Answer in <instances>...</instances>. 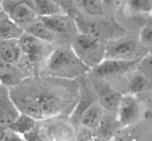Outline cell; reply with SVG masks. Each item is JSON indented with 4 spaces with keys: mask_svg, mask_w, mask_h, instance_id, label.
I'll list each match as a JSON object with an SVG mask.
<instances>
[{
    "mask_svg": "<svg viewBox=\"0 0 152 141\" xmlns=\"http://www.w3.org/2000/svg\"><path fill=\"white\" fill-rule=\"evenodd\" d=\"M90 70L72 48H57L49 56L46 64L48 75L57 78H74Z\"/></svg>",
    "mask_w": 152,
    "mask_h": 141,
    "instance_id": "1",
    "label": "cell"
},
{
    "mask_svg": "<svg viewBox=\"0 0 152 141\" xmlns=\"http://www.w3.org/2000/svg\"><path fill=\"white\" fill-rule=\"evenodd\" d=\"M106 47L104 41L82 33L73 40L71 48L90 69H94L105 59Z\"/></svg>",
    "mask_w": 152,
    "mask_h": 141,
    "instance_id": "2",
    "label": "cell"
},
{
    "mask_svg": "<svg viewBox=\"0 0 152 141\" xmlns=\"http://www.w3.org/2000/svg\"><path fill=\"white\" fill-rule=\"evenodd\" d=\"M1 10L19 25L32 23L39 17L31 0H1Z\"/></svg>",
    "mask_w": 152,
    "mask_h": 141,
    "instance_id": "3",
    "label": "cell"
},
{
    "mask_svg": "<svg viewBox=\"0 0 152 141\" xmlns=\"http://www.w3.org/2000/svg\"><path fill=\"white\" fill-rule=\"evenodd\" d=\"M75 23L83 33L102 41L112 38L121 31L117 25L105 21H90L77 17L75 19Z\"/></svg>",
    "mask_w": 152,
    "mask_h": 141,
    "instance_id": "4",
    "label": "cell"
},
{
    "mask_svg": "<svg viewBox=\"0 0 152 141\" xmlns=\"http://www.w3.org/2000/svg\"><path fill=\"white\" fill-rule=\"evenodd\" d=\"M140 61V58L132 60L105 59L94 69V71L100 78H114L130 70L136 65H139Z\"/></svg>",
    "mask_w": 152,
    "mask_h": 141,
    "instance_id": "5",
    "label": "cell"
},
{
    "mask_svg": "<svg viewBox=\"0 0 152 141\" xmlns=\"http://www.w3.org/2000/svg\"><path fill=\"white\" fill-rule=\"evenodd\" d=\"M21 111L10 96L8 88L1 84L0 88V127L9 128L20 115Z\"/></svg>",
    "mask_w": 152,
    "mask_h": 141,
    "instance_id": "6",
    "label": "cell"
},
{
    "mask_svg": "<svg viewBox=\"0 0 152 141\" xmlns=\"http://www.w3.org/2000/svg\"><path fill=\"white\" fill-rule=\"evenodd\" d=\"M137 50L138 44L134 40H120L106 47L105 59H126V60L138 59L136 57Z\"/></svg>",
    "mask_w": 152,
    "mask_h": 141,
    "instance_id": "7",
    "label": "cell"
},
{
    "mask_svg": "<svg viewBox=\"0 0 152 141\" xmlns=\"http://www.w3.org/2000/svg\"><path fill=\"white\" fill-rule=\"evenodd\" d=\"M140 115V104L133 95L123 97L117 111V118L120 125L129 126L137 121Z\"/></svg>",
    "mask_w": 152,
    "mask_h": 141,
    "instance_id": "8",
    "label": "cell"
},
{
    "mask_svg": "<svg viewBox=\"0 0 152 141\" xmlns=\"http://www.w3.org/2000/svg\"><path fill=\"white\" fill-rule=\"evenodd\" d=\"M41 41L28 33L19 39L22 53L31 62H37L42 55L44 49Z\"/></svg>",
    "mask_w": 152,
    "mask_h": 141,
    "instance_id": "9",
    "label": "cell"
},
{
    "mask_svg": "<svg viewBox=\"0 0 152 141\" xmlns=\"http://www.w3.org/2000/svg\"><path fill=\"white\" fill-rule=\"evenodd\" d=\"M25 30L19 24L13 20L4 10L0 13V36L1 39L19 40L24 35Z\"/></svg>",
    "mask_w": 152,
    "mask_h": 141,
    "instance_id": "10",
    "label": "cell"
},
{
    "mask_svg": "<svg viewBox=\"0 0 152 141\" xmlns=\"http://www.w3.org/2000/svg\"><path fill=\"white\" fill-rule=\"evenodd\" d=\"M102 106L99 103H94L89 105L83 112L80 117V121L82 126L90 129H97L100 121L103 117Z\"/></svg>",
    "mask_w": 152,
    "mask_h": 141,
    "instance_id": "11",
    "label": "cell"
},
{
    "mask_svg": "<svg viewBox=\"0 0 152 141\" xmlns=\"http://www.w3.org/2000/svg\"><path fill=\"white\" fill-rule=\"evenodd\" d=\"M123 96L109 87L99 90V103L104 109L111 112H117Z\"/></svg>",
    "mask_w": 152,
    "mask_h": 141,
    "instance_id": "12",
    "label": "cell"
},
{
    "mask_svg": "<svg viewBox=\"0 0 152 141\" xmlns=\"http://www.w3.org/2000/svg\"><path fill=\"white\" fill-rule=\"evenodd\" d=\"M19 40L1 39L0 59L8 63H15L20 59L22 53Z\"/></svg>",
    "mask_w": 152,
    "mask_h": 141,
    "instance_id": "13",
    "label": "cell"
},
{
    "mask_svg": "<svg viewBox=\"0 0 152 141\" xmlns=\"http://www.w3.org/2000/svg\"><path fill=\"white\" fill-rule=\"evenodd\" d=\"M41 19L56 33H68L72 29V22L68 13L45 16Z\"/></svg>",
    "mask_w": 152,
    "mask_h": 141,
    "instance_id": "14",
    "label": "cell"
},
{
    "mask_svg": "<svg viewBox=\"0 0 152 141\" xmlns=\"http://www.w3.org/2000/svg\"><path fill=\"white\" fill-rule=\"evenodd\" d=\"M0 79L1 84L8 87L18 84L21 81L20 72L13 63L0 61Z\"/></svg>",
    "mask_w": 152,
    "mask_h": 141,
    "instance_id": "15",
    "label": "cell"
},
{
    "mask_svg": "<svg viewBox=\"0 0 152 141\" xmlns=\"http://www.w3.org/2000/svg\"><path fill=\"white\" fill-rule=\"evenodd\" d=\"M27 33L42 41L52 42L56 39V33L52 30L42 19L36 20L27 28Z\"/></svg>",
    "mask_w": 152,
    "mask_h": 141,
    "instance_id": "16",
    "label": "cell"
},
{
    "mask_svg": "<svg viewBox=\"0 0 152 141\" xmlns=\"http://www.w3.org/2000/svg\"><path fill=\"white\" fill-rule=\"evenodd\" d=\"M37 14L40 17L67 13L66 11L53 0H31Z\"/></svg>",
    "mask_w": 152,
    "mask_h": 141,
    "instance_id": "17",
    "label": "cell"
},
{
    "mask_svg": "<svg viewBox=\"0 0 152 141\" xmlns=\"http://www.w3.org/2000/svg\"><path fill=\"white\" fill-rule=\"evenodd\" d=\"M37 121L31 115L21 112L20 115L9 128L25 137L37 128Z\"/></svg>",
    "mask_w": 152,
    "mask_h": 141,
    "instance_id": "18",
    "label": "cell"
},
{
    "mask_svg": "<svg viewBox=\"0 0 152 141\" xmlns=\"http://www.w3.org/2000/svg\"><path fill=\"white\" fill-rule=\"evenodd\" d=\"M118 125H120L118 118L111 115H104L96 129V136L99 139H109L114 136Z\"/></svg>",
    "mask_w": 152,
    "mask_h": 141,
    "instance_id": "19",
    "label": "cell"
},
{
    "mask_svg": "<svg viewBox=\"0 0 152 141\" xmlns=\"http://www.w3.org/2000/svg\"><path fill=\"white\" fill-rule=\"evenodd\" d=\"M61 106L60 101L56 98H40L42 120L48 119L59 115L61 111Z\"/></svg>",
    "mask_w": 152,
    "mask_h": 141,
    "instance_id": "20",
    "label": "cell"
},
{
    "mask_svg": "<svg viewBox=\"0 0 152 141\" xmlns=\"http://www.w3.org/2000/svg\"><path fill=\"white\" fill-rule=\"evenodd\" d=\"M19 110L28 114L37 120H42L40 98L34 96H26L19 101Z\"/></svg>",
    "mask_w": 152,
    "mask_h": 141,
    "instance_id": "21",
    "label": "cell"
},
{
    "mask_svg": "<svg viewBox=\"0 0 152 141\" xmlns=\"http://www.w3.org/2000/svg\"><path fill=\"white\" fill-rule=\"evenodd\" d=\"M149 84L150 82L148 77L139 72V73L134 75L131 79L130 83H129L130 91L132 94L141 93L147 90L149 87Z\"/></svg>",
    "mask_w": 152,
    "mask_h": 141,
    "instance_id": "22",
    "label": "cell"
},
{
    "mask_svg": "<svg viewBox=\"0 0 152 141\" xmlns=\"http://www.w3.org/2000/svg\"><path fill=\"white\" fill-rule=\"evenodd\" d=\"M81 4L88 14L99 16L103 13L105 4L102 0H81Z\"/></svg>",
    "mask_w": 152,
    "mask_h": 141,
    "instance_id": "23",
    "label": "cell"
},
{
    "mask_svg": "<svg viewBox=\"0 0 152 141\" xmlns=\"http://www.w3.org/2000/svg\"><path fill=\"white\" fill-rule=\"evenodd\" d=\"M128 5L129 8L138 13L152 12V0H129Z\"/></svg>",
    "mask_w": 152,
    "mask_h": 141,
    "instance_id": "24",
    "label": "cell"
},
{
    "mask_svg": "<svg viewBox=\"0 0 152 141\" xmlns=\"http://www.w3.org/2000/svg\"><path fill=\"white\" fill-rule=\"evenodd\" d=\"M138 70L148 78H152V56H147L142 59L138 65Z\"/></svg>",
    "mask_w": 152,
    "mask_h": 141,
    "instance_id": "25",
    "label": "cell"
},
{
    "mask_svg": "<svg viewBox=\"0 0 152 141\" xmlns=\"http://www.w3.org/2000/svg\"><path fill=\"white\" fill-rule=\"evenodd\" d=\"M0 140L1 141H21L24 140L22 135L16 133L10 128H1Z\"/></svg>",
    "mask_w": 152,
    "mask_h": 141,
    "instance_id": "26",
    "label": "cell"
},
{
    "mask_svg": "<svg viewBox=\"0 0 152 141\" xmlns=\"http://www.w3.org/2000/svg\"><path fill=\"white\" fill-rule=\"evenodd\" d=\"M140 41L144 45H152V24H148L141 30Z\"/></svg>",
    "mask_w": 152,
    "mask_h": 141,
    "instance_id": "27",
    "label": "cell"
},
{
    "mask_svg": "<svg viewBox=\"0 0 152 141\" xmlns=\"http://www.w3.org/2000/svg\"><path fill=\"white\" fill-rule=\"evenodd\" d=\"M53 1L56 3H57L59 6H61L66 11L67 13H68L69 10H73L71 0H53Z\"/></svg>",
    "mask_w": 152,
    "mask_h": 141,
    "instance_id": "28",
    "label": "cell"
},
{
    "mask_svg": "<svg viewBox=\"0 0 152 141\" xmlns=\"http://www.w3.org/2000/svg\"><path fill=\"white\" fill-rule=\"evenodd\" d=\"M120 1L121 0H102L105 6H108V7H112V6L115 5Z\"/></svg>",
    "mask_w": 152,
    "mask_h": 141,
    "instance_id": "29",
    "label": "cell"
}]
</instances>
